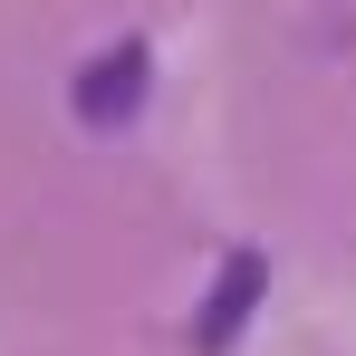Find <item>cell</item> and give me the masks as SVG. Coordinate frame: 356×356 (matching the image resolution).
Here are the masks:
<instances>
[{"label":"cell","mask_w":356,"mask_h":356,"mask_svg":"<svg viewBox=\"0 0 356 356\" xmlns=\"http://www.w3.org/2000/svg\"><path fill=\"white\" fill-rule=\"evenodd\" d=\"M145 77H154L145 39H116L97 67H77V116H87V125H125L135 106H145Z\"/></svg>","instance_id":"1"},{"label":"cell","mask_w":356,"mask_h":356,"mask_svg":"<svg viewBox=\"0 0 356 356\" xmlns=\"http://www.w3.org/2000/svg\"><path fill=\"white\" fill-rule=\"evenodd\" d=\"M260 280H270V270H260V250H241L232 270H222V289L202 298V356H222L241 337V318H250V298H260Z\"/></svg>","instance_id":"2"}]
</instances>
